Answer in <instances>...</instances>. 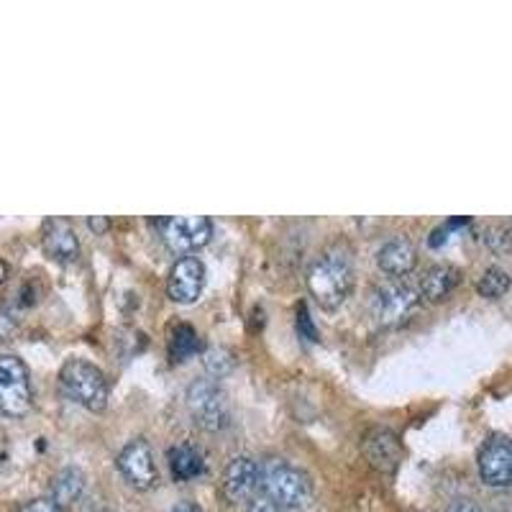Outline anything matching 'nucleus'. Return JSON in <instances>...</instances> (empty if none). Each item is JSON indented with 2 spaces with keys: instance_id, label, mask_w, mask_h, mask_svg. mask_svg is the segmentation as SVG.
I'll return each mask as SVG.
<instances>
[{
  "instance_id": "nucleus-18",
  "label": "nucleus",
  "mask_w": 512,
  "mask_h": 512,
  "mask_svg": "<svg viewBox=\"0 0 512 512\" xmlns=\"http://www.w3.org/2000/svg\"><path fill=\"white\" fill-rule=\"evenodd\" d=\"M200 351V338L198 331L187 323H177L169 333V356L172 361H187Z\"/></svg>"
},
{
  "instance_id": "nucleus-10",
  "label": "nucleus",
  "mask_w": 512,
  "mask_h": 512,
  "mask_svg": "<svg viewBox=\"0 0 512 512\" xmlns=\"http://www.w3.org/2000/svg\"><path fill=\"white\" fill-rule=\"evenodd\" d=\"M205 264L198 256H182L167 274V295L177 305H192L203 295Z\"/></svg>"
},
{
  "instance_id": "nucleus-20",
  "label": "nucleus",
  "mask_w": 512,
  "mask_h": 512,
  "mask_svg": "<svg viewBox=\"0 0 512 512\" xmlns=\"http://www.w3.org/2000/svg\"><path fill=\"white\" fill-rule=\"evenodd\" d=\"M203 364L213 377L221 379L233 369V356L226 349H208L203 354Z\"/></svg>"
},
{
  "instance_id": "nucleus-17",
  "label": "nucleus",
  "mask_w": 512,
  "mask_h": 512,
  "mask_svg": "<svg viewBox=\"0 0 512 512\" xmlns=\"http://www.w3.org/2000/svg\"><path fill=\"white\" fill-rule=\"evenodd\" d=\"M82 492H85V474H82L80 469H75V466H67V469H62V472L52 479V500L57 502L62 510L75 505L82 497Z\"/></svg>"
},
{
  "instance_id": "nucleus-24",
  "label": "nucleus",
  "mask_w": 512,
  "mask_h": 512,
  "mask_svg": "<svg viewBox=\"0 0 512 512\" xmlns=\"http://www.w3.org/2000/svg\"><path fill=\"white\" fill-rule=\"evenodd\" d=\"M297 331L303 333V336H308V341H318V331H315L313 320H310L308 310H305V305L300 310H297Z\"/></svg>"
},
{
  "instance_id": "nucleus-21",
  "label": "nucleus",
  "mask_w": 512,
  "mask_h": 512,
  "mask_svg": "<svg viewBox=\"0 0 512 512\" xmlns=\"http://www.w3.org/2000/svg\"><path fill=\"white\" fill-rule=\"evenodd\" d=\"M484 244L495 254H512V233L507 228L492 226L484 231Z\"/></svg>"
},
{
  "instance_id": "nucleus-27",
  "label": "nucleus",
  "mask_w": 512,
  "mask_h": 512,
  "mask_svg": "<svg viewBox=\"0 0 512 512\" xmlns=\"http://www.w3.org/2000/svg\"><path fill=\"white\" fill-rule=\"evenodd\" d=\"M88 228H90V231H95V233H105L108 228H111V221H108V218H103V216H90L88 218Z\"/></svg>"
},
{
  "instance_id": "nucleus-28",
  "label": "nucleus",
  "mask_w": 512,
  "mask_h": 512,
  "mask_svg": "<svg viewBox=\"0 0 512 512\" xmlns=\"http://www.w3.org/2000/svg\"><path fill=\"white\" fill-rule=\"evenodd\" d=\"M167 512H203V507L195 505V502H190V500H182V502H177V505L169 507Z\"/></svg>"
},
{
  "instance_id": "nucleus-11",
  "label": "nucleus",
  "mask_w": 512,
  "mask_h": 512,
  "mask_svg": "<svg viewBox=\"0 0 512 512\" xmlns=\"http://www.w3.org/2000/svg\"><path fill=\"white\" fill-rule=\"evenodd\" d=\"M223 497L233 505L251 502L259 489V464L251 456H233L223 469Z\"/></svg>"
},
{
  "instance_id": "nucleus-12",
  "label": "nucleus",
  "mask_w": 512,
  "mask_h": 512,
  "mask_svg": "<svg viewBox=\"0 0 512 512\" xmlns=\"http://www.w3.org/2000/svg\"><path fill=\"white\" fill-rule=\"evenodd\" d=\"M41 249L49 259L62 264L75 262L80 256V239L70 218H49L41 226Z\"/></svg>"
},
{
  "instance_id": "nucleus-15",
  "label": "nucleus",
  "mask_w": 512,
  "mask_h": 512,
  "mask_svg": "<svg viewBox=\"0 0 512 512\" xmlns=\"http://www.w3.org/2000/svg\"><path fill=\"white\" fill-rule=\"evenodd\" d=\"M461 269L454 264H433L423 272L420 280V297L428 303H443L459 287Z\"/></svg>"
},
{
  "instance_id": "nucleus-5",
  "label": "nucleus",
  "mask_w": 512,
  "mask_h": 512,
  "mask_svg": "<svg viewBox=\"0 0 512 512\" xmlns=\"http://www.w3.org/2000/svg\"><path fill=\"white\" fill-rule=\"evenodd\" d=\"M34 405L31 374L24 359L0 354V413L6 418H26Z\"/></svg>"
},
{
  "instance_id": "nucleus-14",
  "label": "nucleus",
  "mask_w": 512,
  "mask_h": 512,
  "mask_svg": "<svg viewBox=\"0 0 512 512\" xmlns=\"http://www.w3.org/2000/svg\"><path fill=\"white\" fill-rule=\"evenodd\" d=\"M418 264V249L405 236H392L390 241H384L377 251V267L382 269L390 280H400L405 274H410Z\"/></svg>"
},
{
  "instance_id": "nucleus-6",
  "label": "nucleus",
  "mask_w": 512,
  "mask_h": 512,
  "mask_svg": "<svg viewBox=\"0 0 512 512\" xmlns=\"http://www.w3.org/2000/svg\"><path fill=\"white\" fill-rule=\"evenodd\" d=\"M185 402L190 418L205 431H221L228 425V397L216 379H195L187 387Z\"/></svg>"
},
{
  "instance_id": "nucleus-29",
  "label": "nucleus",
  "mask_w": 512,
  "mask_h": 512,
  "mask_svg": "<svg viewBox=\"0 0 512 512\" xmlns=\"http://www.w3.org/2000/svg\"><path fill=\"white\" fill-rule=\"evenodd\" d=\"M8 272H11V269H8V264L3 262V259H0V285H3V282L8 280Z\"/></svg>"
},
{
  "instance_id": "nucleus-4",
  "label": "nucleus",
  "mask_w": 512,
  "mask_h": 512,
  "mask_svg": "<svg viewBox=\"0 0 512 512\" xmlns=\"http://www.w3.org/2000/svg\"><path fill=\"white\" fill-rule=\"evenodd\" d=\"M420 292L402 280H387L377 285L369 297V310L379 326L395 328L408 323L420 308Z\"/></svg>"
},
{
  "instance_id": "nucleus-1",
  "label": "nucleus",
  "mask_w": 512,
  "mask_h": 512,
  "mask_svg": "<svg viewBox=\"0 0 512 512\" xmlns=\"http://www.w3.org/2000/svg\"><path fill=\"white\" fill-rule=\"evenodd\" d=\"M354 254L346 244H331L308 269V290L323 310H338L354 292Z\"/></svg>"
},
{
  "instance_id": "nucleus-26",
  "label": "nucleus",
  "mask_w": 512,
  "mask_h": 512,
  "mask_svg": "<svg viewBox=\"0 0 512 512\" xmlns=\"http://www.w3.org/2000/svg\"><path fill=\"white\" fill-rule=\"evenodd\" d=\"M446 512H484V507L477 505L474 500H456L448 505Z\"/></svg>"
},
{
  "instance_id": "nucleus-2",
  "label": "nucleus",
  "mask_w": 512,
  "mask_h": 512,
  "mask_svg": "<svg viewBox=\"0 0 512 512\" xmlns=\"http://www.w3.org/2000/svg\"><path fill=\"white\" fill-rule=\"evenodd\" d=\"M259 489L282 510H305L313 502V479L285 459H267L259 466Z\"/></svg>"
},
{
  "instance_id": "nucleus-23",
  "label": "nucleus",
  "mask_w": 512,
  "mask_h": 512,
  "mask_svg": "<svg viewBox=\"0 0 512 512\" xmlns=\"http://www.w3.org/2000/svg\"><path fill=\"white\" fill-rule=\"evenodd\" d=\"M18 512H64V510L52 500V497H39V500L26 502Z\"/></svg>"
},
{
  "instance_id": "nucleus-25",
  "label": "nucleus",
  "mask_w": 512,
  "mask_h": 512,
  "mask_svg": "<svg viewBox=\"0 0 512 512\" xmlns=\"http://www.w3.org/2000/svg\"><path fill=\"white\" fill-rule=\"evenodd\" d=\"M246 512H285V510L274 505L272 500H267V497H254V500L249 502V507H246Z\"/></svg>"
},
{
  "instance_id": "nucleus-22",
  "label": "nucleus",
  "mask_w": 512,
  "mask_h": 512,
  "mask_svg": "<svg viewBox=\"0 0 512 512\" xmlns=\"http://www.w3.org/2000/svg\"><path fill=\"white\" fill-rule=\"evenodd\" d=\"M469 226V218H454V221H446L443 226H438L436 231L431 233V239H428V244L433 246V249H438V246L446 244L451 236H454L456 231H461V228Z\"/></svg>"
},
{
  "instance_id": "nucleus-19",
  "label": "nucleus",
  "mask_w": 512,
  "mask_h": 512,
  "mask_svg": "<svg viewBox=\"0 0 512 512\" xmlns=\"http://www.w3.org/2000/svg\"><path fill=\"white\" fill-rule=\"evenodd\" d=\"M510 285H512L510 272H505L502 267H489L484 269V274L479 277L477 292L482 297H487V300H500V297L510 290Z\"/></svg>"
},
{
  "instance_id": "nucleus-13",
  "label": "nucleus",
  "mask_w": 512,
  "mask_h": 512,
  "mask_svg": "<svg viewBox=\"0 0 512 512\" xmlns=\"http://www.w3.org/2000/svg\"><path fill=\"white\" fill-rule=\"evenodd\" d=\"M361 451H364L369 464L384 474L395 472L402 461L400 438L390 428H374V431H369L364 436V443H361Z\"/></svg>"
},
{
  "instance_id": "nucleus-3",
  "label": "nucleus",
  "mask_w": 512,
  "mask_h": 512,
  "mask_svg": "<svg viewBox=\"0 0 512 512\" xmlns=\"http://www.w3.org/2000/svg\"><path fill=\"white\" fill-rule=\"evenodd\" d=\"M59 384L72 402L90 413H103L111 400V384L100 367L88 359H67L59 369Z\"/></svg>"
},
{
  "instance_id": "nucleus-9",
  "label": "nucleus",
  "mask_w": 512,
  "mask_h": 512,
  "mask_svg": "<svg viewBox=\"0 0 512 512\" xmlns=\"http://www.w3.org/2000/svg\"><path fill=\"white\" fill-rule=\"evenodd\" d=\"M116 464H118V472L123 474V479H126L131 487L141 489V492L152 489L154 484L159 482L157 464H154V451L144 438L128 441L126 446L121 448Z\"/></svg>"
},
{
  "instance_id": "nucleus-16",
  "label": "nucleus",
  "mask_w": 512,
  "mask_h": 512,
  "mask_svg": "<svg viewBox=\"0 0 512 512\" xmlns=\"http://www.w3.org/2000/svg\"><path fill=\"white\" fill-rule=\"evenodd\" d=\"M169 469H172V477L177 482H190V479L200 477L205 472V459L200 454V448H195L192 443H177L167 451Z\"/></svg>"
},
{
  "instance_id": "nucleus-8",
  "label": "nucleus",
  "mask_w": 512,
  "mask_h": 512,
  "mask_svg": "<svg viewBox=\"0 0 512 512\" xmlns=\"http://www.w3.org/2000/svg\"><path fill=\"white\" fill-rule=\"evenodd\" d=\"M477 466L487 487H512V438L492 433L479 448Z\"/></svg>"
},
{
  "instance_id": "nucleus-7",
  "label": "nucleus",
  "mask_w": 512,
  "mask_h": 512,
  "mask_svg": "<svg viewBox=\"0 0 512 512\" xmlns=\"http://www.w3.org/2000/svg\"><path fill=\"white\" fill-rule=\"evenodd\" d=\"M159 231L169 251L190 256L210 241L213 221L208 216H172L159 221Z\"/></svg>"
}]
</instances>
